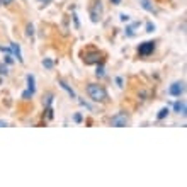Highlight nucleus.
<instances>
[{"label":"nucleus","mask_w":187,"mask_h":187,"mask_svg":"<svg viewBox=\"0 0 187 187\" xmlns=\"http://www.w3.org/2000/svg\"><path fill=\"white\" fill-rule=\"evenodd\" d=\"M87 94L90 95V99L94 102H104V100H107V92H106V89L100 87V85L90 84L87 87Z\"/></svg>","instance_id":"1"},{"label":"nucleus","mask_w":187,"mask_h":187,"mask_svg":"<svg viewBox=\"0 0 187 187\" xmlns=\"http://www.w3.org/2000/svg\"><path fill=\"white\" fill-rule=\"evenodd\" d=\"M184 92H185L184 82H174L168 87V95H172V97H180V95H184Z\"/></svg>","instance_id":"2"},{"label":"nucleus","mask_w":187,"mask_h":187,"mask_svg":"<svg viewBox=\"0 0 187 187\" xmlns=\"http://www.w3.org/2000/svg\"><path fill=\"white\" fill-rule=\"evenodd\" d=\"M129 123V117L126 116L124 112H117L116 116L111 119V124L114 126V128H124V126H128Z\"/></svg>","instance_id":"3"},{"label":"nucleus","mask_w":187,"mask_h":187,"mask_svg":"<svg viewBox=\"0 0 187 187\" xmlns=\"http://www.w3.org/2000/svg\"><path fill=\"white\" fill-rule=\"evenodd\" d=\"M153 51H155V43L153 41H146V43H143V44L138 46L139 56H150Z\"/></svg>","instance_id":"4"},{"label":"nucleus","mask_w":187,"mask_h":187,"mask_svg":"<svg viewBox=\"0 0 187 187\" xmlns=\"http://www.w3.org/2000/svg\"><path fill=\"white\" fill-rule=\"evenodd\" d=\"M100 14H102V2L100 0H95V7L90 9V17L94 22H97V21L100 19Z\"/></svg>","instance_id":"5"},{"label":"nucleus","mask_w":187,"mask_h":187,"mask_svg":"<svg viewBox=\"0 0 187 187\" xmlns=\"http://www.w3.org/2000/svg\"><path fill=\"white\" fill-rule=\"evenodd\" d=\"M10 51H12V56H14V58H17V62H19V63L24 62L22 53H21V46L17 44V43H10Z\"/></svg>","instance_id":"6"},{"label":"nucleus","mask_w":187,"mask_h":187,"mask_svg":"<svg viewBox=\"0 0 187 187\" xmlns=\"http://www.w3.org/2000/svg\"><path fill=\"white\" fill-rule=\"evenodd\" d=\"M174 111H175L177 114H182V116H185L187 107H185V102H184V100H177V102H174Z\"/></svg>","instance_id":"7"},{"label":"nucleus","mask_w":187,"mask_h":187,"mask_svg":"<svg viewBox=\"0 0 187 187\" xmlns=\"http://www.w3.org/2000/svg\"><path fill=\"white\" fill-rule=\"evenodd\" d=\"M139 24H141V22L138 21V22H133L131 26H128V27L124 29V36H128V38H133V36H135V32H136V29L139 27Z\"/></svg>","instance_id":"8"},{"label":"nucleus","mask_w":187,"mask_h":187,"mask_svg":"<svg viewBox=\"0 0 187 187\" xmlns=\"http://www.w3.org/2000/svg\"><path fill=\"white\" fill-rule=\"evenodd\" d=\"M26 82H27V90L34 94V92H36V78H34V75L29 73V75L26 77Z\"/></svg>","instance_id":"9"},{"label":"nucleus","mask_w":187,"mask_h":187,"mask_svg":"<svg viewBox=\"0 0 187 187\" xmlns=\"http://www.w3.org/2000/svg\"><path fill=\"white\" fill-rule=\"evenodd\" d=\"M58 84H60V87H62V89H63V90H66V92H68V95H70V97H71V99H77V94H75V92H73V89H71V87H70V85H68V84H66V82H63V80H60V82H58Z\"/></svg>","instance_id":"10"},{"label":"nucleus","mask_w":187,"mask_h":187,"mask_svg":"<svg viewBox=\"0 0 187 187\" xmlns=\"http://www.w3.org/2000/svg\"><path fill=\"white\" fill-rule=\"evenodd\" d=\"M100 60V53H92V55H87L84 58V62L87 63V65H90V63H97Z\"/></svg>","instance_id":"11"},{"label":"nucleus","mask_w":187,"mask_h":187,"mask_svg":"<svg viewBox=\"0 0 187 187\" xmlns=\"http://www.w3.org/2000/svg\"><path fill=\"white\" fill-rule=\"evenodd\" d=\"M168 114H170V109H168V107H162V109L158 111V114H157V119L162 121V119H165Z\"/></svg>","instance_id":"12"},{"label":"nucleus","mask_w":187,"mask_h":187,"mask_svg":"<svg viewBox=\"0 0 187 187\" xmlns=\"http://www.w3.org/2000/svg\"><path fill=\"white\" fill-rule=\"evenodd\" d=\"M141 7L146 10V12H155V9H153V5H152L150 0H141Z\"/></svg>","instance_id":"13"},{"label":"nucleus","mask_w":187,"mask_h":187,"mask_svg":"<svg viewBox=\"0 0 187 187\" xmlns=\"http://www.w3.org/2000/svg\"><path fill=\"white\" fill-rule=\"evenodd\" d=\"M53 65H55V63H53V60H49V58H44V60H43V66H44L46 70H51Z\"/></svg>","instance_id":"14"},{"label":"nucleus","mask_w":187,"mask_h":187,"mask_svg":"<svg viewBox=\"0 0 187 187\" xmlns=\"http://www.w3.org/2000/svg\"><path fill=\"white\" fill-rule=\"evenodd\" d=\"M53 102V94H48V95L44 97V100H43V104H44V107H49Z\"/></svg>","instance_id":"15"},{"label":"nucleus","mask_w":187,"mask_h":187,"mask_svg":"<svg viewBox=\"0 0 187 187\" xmlns=\"http://www.w3.org/2000/svg\"><path fill=\"white\" fill-rule=\"evenodd\" d=\"M95 75H97V77H104V75H106V68H104L102 65H100V66H97Z\"/></svg>","instance_id":"16"},{"label":"nucleus","mask_w":187,"mask_h":187,"mask_svg":"<svg viewBox=\"0 0 187 187\" xmlns=\"http://www.w3.org/2000/svg\"><path fill=\"white\" fill-rule=\"evenodd\" d=\"M26 34L29 36V38H32V36H34V26H32V24H27V27H26Z\"/></svg>","instance_id":"17"},{"label":"nucleus","mask_w":187,"mask_h":187,"mask_svg":"<svg viewBox=\"0 0 187 187\" xmlns=\"http://www.w3.org/2000/svg\"><path fill=\"white\" fill-rule=\"evenodd\" d=\"M9 73V68H7V65H3L0 62V75H7Z\"/></svg>","instance_id":"18"},{"label":"nucleus","mask_w":187,"mask_h":187,"mask_svg":"<svg viewBox=\"0 0 187 187\" xmlns=\"http://www.w3.org/2000/svg\"><path fill=\"white\" fill-rule=\"evenodd\" d=\"M32 95H34V94L29 92V90L22 92V99H24V100H31V99H32Z\"/></svg>","instance_id":"19"},{"label":"nucleus","mask_w":187,"mask_h":187,"mask_svg":"<svg viewBox=\"0 0 187 187\" xmlns=\"http://www.w3.org/2000/svg\"><path fill=\"white\" fill-rule=\"evenodd\" d=\"M3 60H5V63H7V65H12V63H14V56L10 55V53H7V55H5V58H3Z\"/></svg>","instance_id":"20"},{"label":"nucleus","mask_w":187,"mask_h":187,"mask_svg":"<svg viewBox=\"0 0 187 187\" xmlns=\"http://www.w3.org/2000/svg\"><path fill=\"white\" fill-rule=\"evenodd\" d=\"M155 31V24L153 22H146V32H153Z\"/></svg>","instance_id":"21"},{"label":"nucleus","mask_w":187,"mask_h":187,"mask_svg":"<svg viewBox=\"0 0 187 187\" xmlns=\"http://www.w3.org/2000/svg\"><path fill=\"white\" fill-rule=\"evenodd\" d=\"M119 21H121V22H128V21H129V16H128V14H119Z\"/></svg>","instance_id":"22"},{"label":"nucleus","mask_w":187,"mask_h":187,"mask_svg":"<svg viewBox=\"0 0 187 187\" xmlns=\"http://www.w3.org/2000/svg\"><path fill=\"white\" fill-rule=\"evenodd\" d=\"M73 121H75V123H82V114H75Z\"/></svg>","instance_id":"23"},{"label":"nucleus","mask_w":187,"mask_h":187,"mask_svg":"<svg viewBox=\"0 0 187 187\" xmlns=\"http://www.w3.org/2000/svg\"><path fill=\"white\" fill-rule=\"evenodd\" d=\"M14 0H0V5H9V3H12Z\"/></svg>","instance_id":"24"},{"label":"nucleus","mask_w":187,"mask_h":187,"mask_svg":"<svg viewBox=\"0 0 187 187\" xmlns=\"http://www.w3.org/2000/svg\"><path fill=\"white\" fill-rule=\"evenodd\" d=\"M116 84L119 85V87H123V78H121V77H117V78H116Z\"/></svg>","instance_id":"25"},{"label":"nucleus","mask_w":187,"mask_h":187,"mask_svg":"<svg viewBox=\"0 0 187 187\" xmlns=\"http://www.w3.org/2000/svg\"><path fill=\"white\" fill-rule=\"evenodd\" d=\"M0 51H2V53H10V48H3V46H0Z\"/></svg>","instance_id":"26"},{"label":"nucleus","mask_w":187,"mask_h":187,"mask_svg":"<svg viewBox=\"0 0 187 187\" xmlns=\"http://www.w3.org/2000/svg\"><path fill=\"white\" fill-rule=\"evenodd\" d=\"M111 2H112L114 5H119V3H121V0H111Z\"/></svg>","instance_id":"27"},{"label":"nucleus","mask_w":187,"mask_h":187,"mask_svg":"<svg viewBox=\"0 0 187 187\" xmlns=\"http://www.w3.org/2000/svg\"><path fill=\"white\" fill-rule=\"evenodd\" d=\"M39 2H43V3H48V2H51V0H39Z\"/></svg>","instance_id":"28"}]
</instances>
